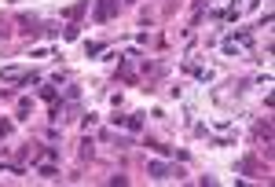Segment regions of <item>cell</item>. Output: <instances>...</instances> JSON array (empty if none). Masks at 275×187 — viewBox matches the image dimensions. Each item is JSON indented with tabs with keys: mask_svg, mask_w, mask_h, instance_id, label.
<instances>
[{
	"mask_svg": "<svg viewBox=\"0 0 275 187\" xmlns=\"http://www.w3.org/2000/svg\"><path fill=\"white\" fill-rule=\"evenodd\" d=\"M147 173L154 176V180H169V176H173V169H169V165H162V162H150Z\"/></svg>",
	"mask_w": 275,
	"mask_h": 187,
	"instance_id": "6da1fadb",
	"label": "cell"
},
{
	"mask_svg": "<svg viewBox=\"0 0 275 187\" xmlns=\"http://www.w3.org/2000/svg\"><path fill=\"white\" fill-rule=\"evenodd\" d=\"M26 77V70H18V66H7V70H0V81H22Z\"/></svg>",
	"mask_w": 275,
	"mask_h": 187,
	"instance_id": "7a4b0ae2",
	"label": "cell"
}]
</instances>
